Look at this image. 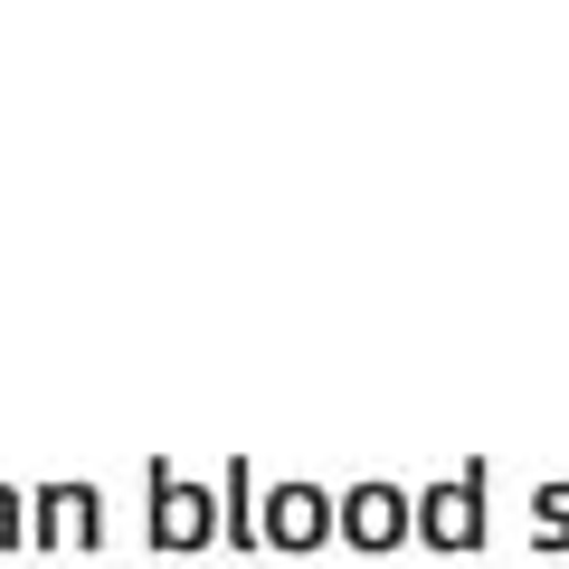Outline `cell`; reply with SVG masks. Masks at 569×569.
I'll return each mask as SVG.
<instances>
[{
	"instance_id": "cell-1",
	"label": "cell",
	"mask_w": 569,
	"mask_h": 569,
	"mask_svg": "<svg viewBox=\"0 0 569 569\" xmlns=\"http://www.w3.org/2000/svg\"><path fill=\"white\" fill-rule=\"evenodd\" d=\"M351 531H361V541H399V493H351Z\"/></svg>"
},
{
	"instance_id": "cell-2",
	"label": "cell",
	"mask_w": 569,
	"mask_h": 569,
	"mask_svg": "<svg viewBox=\"0 0 569 569\" xmlns=\"http://www.w3.org/2000/svg\"><path fill=\"white\" fill-rule=\"evenodd\" d=\"M313 512H323L313 493H276V522H266V531H276V541H313V531H323Z\"/></svg>"
}]
</instances>
